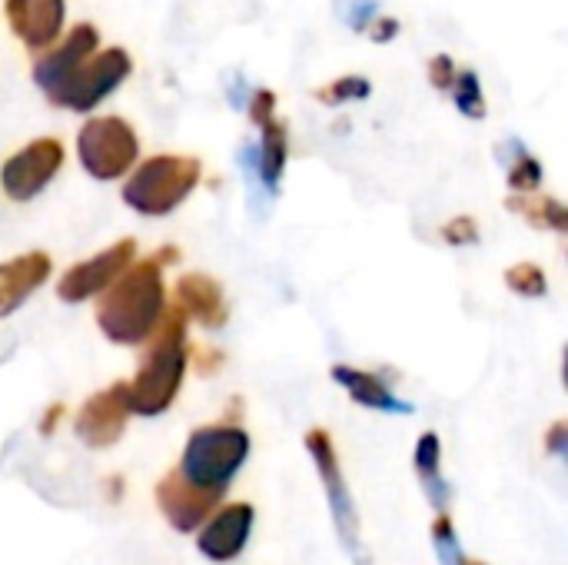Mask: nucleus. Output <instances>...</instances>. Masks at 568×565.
Masks as SVG:
<instances>
[{"mask_svg":"<svg viewBox=\"0 0 568 565\" xmlns=\"http://www.w3.org/2000/svg\"><path fill=\"white\" fill-rule=\"evenodd\" d=\"M180 253L163 246L156 256L143 263H130L100 296L97 303V326L110 343L140 346L153 336L163 310H166V286H163V263H176Z\"/></svg>","mask_w":568,"mask_h":565,"instance_id":"1","label":"nucleus"},{"mask_svg":"<svg viewBox=\"0 0 568 565\" xmlns=\"http://www.w3.org/2000/svg\"><path fill=\"white\" fill-rule=\"evenodd\" d=\"M186 313L180 306H166L153 336L150 353L140 373L123 383V396L130 413L136 416H160L173 406L183 376H186Z\"/></svg>","mask_w":568,"mask_h":565,"instance_id":"2","label":"nucleus"},{"mask_svg":"<svg viewBox=\"0 0 568 565\" xmlns=\"http://www.w3.org/2000/svg\"><path fill=\"white\" fill-rule=\"evenodd\" d=\"M246 456H250V436H246V430L230 426V423L200 426V430L190 433L176 473L186 483H193L196 490H203L210 496H223V490L243 470Z\"/></svg>","mask_w":568,"mask_h":565,"instance_id":"3","label":"nucleus"},{"mask_svg":"<svg viewBox=\"0 0 568 565\" xmlns=\"http://www.w3.org/2000/svg\"><path fill=\"white\" fill-rule=\"evenodd\" d=\"M200 176L203 167L196 157H183V153L150 157L126 180L123 203L140 216H166L200 186Z\"/></svg>","mask_w":568,"mask_h":565,"instance_id":"4","label":"nucleus"},{"mask_svg":"<svg viewBox=\"0 0 568 565\" xmlns=\"http://www.w3.org/2000/svg\"><path fill=\"white\" fill-rule=\"evenodd\" d=\"M133 70V60L123 47H110V50H93L90 57H83L77 67H70L43 97L53 107L73 110V113H90L100 100H106Z\"/></svg>","mask_w":568,"mask_h":565,"instance_id":"5","label":"nucleus"},{"mask_svg":"<svg viewBox=\"0 0 568 565\" xmlns=\"http://www.w3.org/2000/svg\"><path fill=\"white\" fill-rule=\"evenodd\" d=\"M77 153H80L83 170L93 180L110 183L136 167L140 140H136V130L123 117H90L80 127Z\"/></svg>","mask_w":568,"mask_h":565,"instance_id":"6","label":"nucleus"},{"mask_svg":"<svg viewBox=\"0 0 568 565\" xmlns=\"http://www.w3.org/2000/svg\"><path fill=\"white\" fill-rule=\"evenodd\" d=\"M60 167H63V143L53 137H37L0 167V186L10 200L27 203L50 186Z\"/></svg>","mask_w":568,"mask_h":565,"instance_id":"7","label":"nucleus"},{"mask_svg":"<svg viewBox=\"0 0 568 565\" xmlns=\"http://www.w3.org/2000/svg\"><path fill=\"white\" fill-rule=\"evenodd\" d=\"M306 450L316 463V473L323 480V490H326V503H329V513L336 519V533L343 539V546L349 553H359V516H356V503L349 496V486L343 480V470H339V456H336V446H333V436L326 430H310L306 433Z\"/></svg>","mask_w":568,"mask_h":565,"instance_id":"8","label":"nucleus"},{"mask_svg":"<svg viewBox=\"0 0 568 565\" xmlns=\"http://www.w3.org/2000/svg\"><path fill=\"white\" fill-rule=\"evenodd\" d=\"M136 256V240L133 236H123L116 243H110L103 253L90 256V260H80L73 263L60 283H57V296L63 303H87L90 296H100Z\"/></svg>","mask_w":568,"mask_h":565,"instance_id":"9","label":"nucleus"},{"mask_svg":"<svg viewBox=\"0 0 568 565\" xmlns=\"http://www.w3.org/2000/svg\"><path fill=\"white\" fill-rule=\"evenodd\" d=\"M130 416H133V413H130V406H126L123 383H116V386H106V390L93 393V396L80 406V413H77V420H73V433H77V440H80L83 446H90V450H106V446H113V443L123 436Z\"/></svg>","mask_w":568,"mask_h":565,"instance_id":"10","label":"nucleus"},{"mask_svg":"<svg viewBox=\"0 0 568 565\" xmlns=\"http://www.w3.org/2000/svg\"><path fill=\"white\" fill-rule=\"evenodd\" d=\"M253 529V506L250 503H230L203 519V529L196 536V549L213 563H233L250 539Z\"/></svg>","mask_w":568,"mask_h":565,"instance_id":"11","label":"nucleus"},{"mask_svg":"<svg viewBox=\"0 0 568 565\" xmlns=\"http://www.w3.org/2000/svg\"><path fill=\"white\" fill-rule=\"evenodd\" d=\"M7 23L20 37L27 50H47L67 20V3L63 0H3Z\"/></svg>","mask_w":568,"mask_h":565,"instance_id":"12","label":"nucleus"},{"mask_svg":"<svg viewBox=\"0 0 568 565\" xmlns=\"http://www.w3.org/2000/svg\"><path fill=\"white\" fill-rule=\"evenodd\" d=\"M216 503H220V496L196 490L176 470H170L156 483V506L166 516V523L180 533H193L196 526H203V519L216 509Z\"/></svg>","mask_w":568,"mask_h":565,"instance_id":"13","label":"nucleus"},{"mask_svg":"<svg viewBox=\"0 0 568 565\" xmlns=\"http://www.w3.org/2000/svg\"><path fill=\"white\" fill-rule=\"evenodd\" d=\"M50 270L53 263L43 250H30L0 263V320L17 313L30 300V293L40 290L50 280Z\"/></svg>","mask_w":568,"mask_h":565,"instance_id":"14","label":"nucleus"},{"mask_svg":"<svg viewBox=\"0 0 568 565\" xmlns=\"http://www.w3.org/2000/svg\"><path fill=\"white\" fill-rule=\"evenodd\" d=\"M176 300H180V310L206 330H220L230 320L223 286L210 273H183L176 280Z\"/></svg>","mask_w":568,"mask_h":565,"instance_id":"15","label":"nucleus"},{"mask_svg":"<svg viewBox=\"0 0 568 565\" xmlns=\"http://www.w3.org/2000/svg\"><path fill=\"white\" fill-rule=\"evenodd\" d=\"M97 47H100L97 27H93V23H77V27L70 30V37L63 40V47H57L53 53H47V57H40V60L33 63V80H37V87L47 93L70 67H77V63H80L83 57H90Z\"/></svg>","mask_w":568,"mask_h":565,"instance_id":"16","label":"nucleus"},{"mask_svg":"<svg viewBox=\"0 0 568 565\" xmlns=\"http://www.w3.org/2000/svg\"><path fill=\"white\" fill-rule=\"evenodd\" d=\"M333 380L353 396V403L366 406V410H379V413H413L409 403H403L376 373H366V370H356V366H333Z\"/></svg>","mask_w":568,"mask_h":565,"instance_id":"17","label":"nucleus"},{"mask_svg":"<svg viewBox=\"0 0 568 565\" xmlns=\"http://www.w3.org/2000/svg\"><path fill=\"white\" fill-rule=\"evenodd\" d=\"M260 133H263V143L256 147V176L263 180L266 193H276L283 170H286V157H290V133H286V123L276 120V113L260 123Z\"/></svg>","mask_w":568,"mask_h":565,"instance_id":"18","label":"nucleus"},{"mask_svg":"<svg viewBox=\"0 0 568 565\" xmlns=\"http://www.w3.org/2000/svg\"><path fill=\"white\" fill-rule=\"evenodd\" d=\"M439 456H443L439 436H436V433H423L419 443H416L413 463H416V476H419V483H423L429 503L443 513L446 503H449V486H446V480H443V473H439Z\"/></svg>","mask_w":568,"mask_h":565,"instance_id":"19","label":"nucleus"},{"mask_svg":"<svg viewBox=\"0 0 568 565\" xmlns=\"http://www.w3.org/2000/svg\"><path fill=\"white\" fill-rule=\"evenodd\" d=\"M506 210L526 216L532 226L539 230H556V233H568V210L556 200V196H546V193H523V196H509L506 200Z\"/></svg>","mask_w":568,"mask_h":565,"instance_id":"20","label":"nucleus"},{"mask_svg":"<svg viewBox=\"0 0 568 565\" xmlns=\"http://www.w3.org/2000/svg\"><path fill=\"white\" fill-rule=\"evenodd\" d=\"M506 147L513 150V160L506 163L513 193H536V190L542 186V176H546V173H542V163H539L519 140H509Z\"/></svg>","mask_w":568,"mask_h":565,"instance_id":"21","label":"nucleus"},{"mask_svg":"<svg viewBox=\"0 0 568 565\" xmlns=\"http://www.w3.org/2000/svg\"><path fill=\"white\" fill-rule=\"evenodd\" d=\"M506 286L513 293H519L523 300H542L549 293V280L546 270L539 263H516L506 270Z\"/></svg>","mask_w":568,"mask_h":565,"instance_id":"22","label":"nucleus"},{"mask_svg":"<svg viewBox=\"0 0 568 565\" xmlns=\"http://www.w3.org/2000/svg\"><path fill=\"white\" fill-rule=\"evenodd\" d=\"M453 90H456V107H459V113H463V117H469V120H483V117H486L483 83H479V73H476V70H463V73H456Z\"/></svg>","mask_w":568,"mask_h":565,"instance_id":"23","label":"nucleus"},{"mask_svg":"<svg viewBox=\"0 0 568 565\" xmlns=\"http://www.w3.org/2000/svg\"><path fill=\"white\" fill-rule=\"evenodd\" d=\"M369 90H373V87H369L366 77L349 73V77L333 80L329 87H320V90H316V100H320V103H329V107H339V103H349V100H366Z\"/></svg>","mask_w":568,"mask_h":565,"instance_id":"24","label":"nucleus"},{"mask_svg":"<svg viewBox=\"0 0 568 565\" xmlns=\"http://www.w3.org/2000/svg\"><path fill=\"white\" fill-rule=\"evenodd\" d=\"M443 240L449 246H473V243H479V223L473 216H453L443 226Z\"/></svg>","mask_w":568,"mask_h":565,"instance_id":"25","label":"nucleus"},{"mask_svg":"<svg viewBox=\"0 0 568 565\" xmlns=\"http://www.w3.org/2000/svg\"><path fill=\"white\" fill-rule=\"evenodd\" d=\"M456 63H453V57L449 53H436L433 60H429V83L436 87V90H453V83H456Z\"/></svg>","mask_w":568,"mask_h":565,"instance_id":"26","label":"nucleus"},{"mask_svg":"<svg viewBox=\"0 0 568 565\" xmlns=\"http://www.w3.org/2000/svg\"><path fill=\"white\" fill-rule=\"evenodd\" d=\"M276 113V93L273 90H256L253 97H250V120L260 127L263 120H270Z\"/></svg>","mask_w":568,"mask_h":565,"instance_id":"27","label":"nucleus"},{"mask_svg":"<svg viewBox=\"0 0 568 565\" xmlns=\"http://www.w3.org/2000/svg\"><path fill=\"white\" fill-rule=\"evenodd\" d=\"M566 440H568V426L559 420V423L549 430V436H546V450H549V453H556V456H562V453H566Z\"/></svg>","mask_w":568,"mask_h":565,"instance_id":"28","label":"nucleus"},{"mask_svg":"<svg viewBox=\"0 0 568 565\" xmlns=\"http://www.w3.org/2000/svg\"><path fill=\"white\" fill-rule=\"evenodd\" d=\"M396 30H399V20H396V17H383V20H376L373 40H393Z\"/></svg>","mask_w":568,"mask_h":565,"instance_id":"29","label":"nucleus"},{"mask_svg":"<svg viewBox=\"0 0 568 565\" xmlns=\"http://www.w3.org/2000/svg\"><path fill=\"white\" fill-rule=\"evenodd\" d=\"M60 416H63V403H53V406L47 410V416H43V423H40V433H43V436H50Z\"/></svg>","mask_w":568,"mask_h":565,"instance_id":"30","label":"nucleus"}]
</instances>
